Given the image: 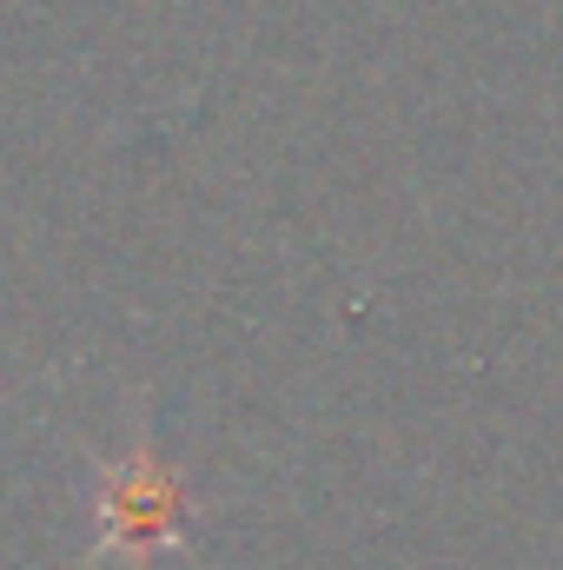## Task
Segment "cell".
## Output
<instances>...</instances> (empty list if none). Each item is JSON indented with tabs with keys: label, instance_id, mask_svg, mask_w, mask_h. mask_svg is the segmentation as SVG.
Listing matches in <instances>:
<instances>
[{
	"label": "cell",
	"instance_id": "obj_1",
	"mask_svg": "<svg viewBox=\"0 0 563 570\" xmlns=\"http://www.w3.org/2000/svg\"><path fill=\"white\" fill-rule=\"evenodd\" d=\"M186 538V484L172 464L152 458V444H134L120 464H100L93 478V564H152Z\"/></svg>",
	"mask_w": 563,
	"mask_h": 570
}]
</instances>
